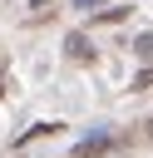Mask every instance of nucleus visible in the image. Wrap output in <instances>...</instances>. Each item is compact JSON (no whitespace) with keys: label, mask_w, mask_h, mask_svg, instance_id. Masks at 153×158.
<instances>
[{"label":"nucleus","mask_w":153,"mask_h":158,"mask_svg":"<svg viewBox=\"0 0 153 158\" xmlns=\"http://www.w3.org/2000/svg\"><path fill=\"white\" fill-rule=\"evenodd\" d=\"M148 84H153V69H148V74H138V89H148Z\"/></svg>","instance_id":"3"},{"label":"nucleus","mask_w":153,"mask_h":158,"mask_svg":"<svg viewBox=\"0 0 153 158\" xmlns=\"http://www.w3.org/2000/svg\"><path fill=\"white\" fill-rule=\"evenodd\" d=\"M99 148H104V133H99V138H84V143H79V158H94Z\"/></svg>","instance_id":"2"},{"label":"nucleus","mask_w":153,"mask_h":158,"mask_svg":"<svg viewBox=\"0 0 153 158\" xmlns=\"http://www.w3.org/2000/svg\"><path fill=\"white\" fill-rule=\"evenodd\" d=\"M69 54H74V59H89L94 49H89V40H84V35H69Z\"/></svg>","instance_id":"1"}]
</instances>
